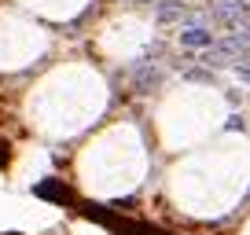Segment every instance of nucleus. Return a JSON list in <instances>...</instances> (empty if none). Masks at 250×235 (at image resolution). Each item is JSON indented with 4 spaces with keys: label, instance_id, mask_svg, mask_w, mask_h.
I'll list each match as a JSON object with an SVG mask.
<instances>
[{
    "label": "nucleus",
    "instance_id": "f03ea898",
    "mask_svg": "<svg viewBox=\"0 0 250 235\" xmlns=\"http://www.w3.org/2000/svg\"><path fill=\"white\" fill-rule=\"evenodd\" d=\"M133 81H136V88H140V92H147L151 85H158V81H162V74H158L151 63H140V66H133Z\"/></svg>",
    "mask_w": 250,
    "mask_h": 235
},
{
    "label": "nucleus",
    "instance_id": "423d86ee",
    "mask_svg": "<svg viewBox=\"0 0 250 235\" xmlns=\"http://www.w3.org/2000/svg\"><path fill=\"white\" fill-rule=\"evenodd\" d=\"M235 30H243V33H250V15H247V19H243V22H239V26H235Z\"/></svg>",
    "mask_w": 250,
    "mask_h": 235
},
{
    "label": "nucleus",
    "instance_id": "39448f33",
    "mask_svg": "<svg viewBox=\"0 0 250 235\" xmlns=\"http://www.w3.org/2000/svg\"><path fill=\"white\" fill-rule=\"evenodd\" d=\"M188 78H191V81H210V74H206V70H188Z\"/></svg>",
    "mask_w": 250,
    "mask_h": 235
},
{
    "label": "nucleus",
    "instance_id": "f257e3e1",
    "mask_svg": "<svg viewBox=\"0 0 250 235\" xmlns=\"http://www.w3.org/2000/svg\"><path fill=\"white\" fill-rule=\"evenodd\" d=\"M213 15H217L221 22H235V26H239L250 11H247V4H243V0H225V4H217V8H213Z\"/></svg>",
    "mask_w": 250,
    "mask_h": 235
},
{
    "label": "nucleus",
    "instance_id": "7ed1b4c3",
    "mask_svg": "<svg viewBox=\"0 0 250 235\" xmlns=\"http://www.w3.org/2000/svg\"><path fill=\"white\" fill-rule=\"evenodd\" d=\"M180 44H188V48H213V37H210V30H184L180 33Z\"/></svg>",
    "mask_w": 250,
    "mask_h": 235
},
{
    "label": "nucleus",
    "instance_id": "20e7f679",
    "mask_svg": "<svg viewBox=\"0 0 250 235\" xmlns=\"http://www.w3.org/2000/svg\"><path fill=\"white\" fill-rule=\"evenodd\" d=\"M158 22H184L188 19V8L184 4H158Z\"/></svg>",
    "mask_w": 250,
    "mask_h": 235
}]
</instances>
